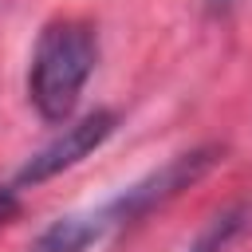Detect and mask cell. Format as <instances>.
<instances>
[{"instance_id":"cell-1","label":"cell","mask_w":252,"mask_h":252,"mask_svg":"<svg viewBox=\"0 0 252 252\" xmlns=\"http://www.w3.org/2000/svg\"><path fill=\"white\" fill-rule=\"evenodd\" d=\"M98 43L83 20H51L32 51L28 98L43 122H67L94 71Z\"/></svg>"},{"instance_id":"cell-2","label":"cell","mask_w":252,"mask_h":252,"mask_svg":"<svg viewBox=\"0 0 252 252\" xmlns=\"http://www.w3.org/2000/svg\"><path fill=\"white\" fill-rule=\"evenodd\" d=\"M220 158H224V150L209 142V146H197V150L177 154V158H169L165 165L150 169L146 177H138L134 185H126L118 197H110V201H102V205H94V209H91V217H94L98 232H102V236H110L114 228L134 224V220H142L146 213L161 209L165 201H173L177 193H185L189 185H197V181H201V177H205Z\"/></svg>"},{"instance_id":"cell-3","label":"cell","mask_w":252,"mask_h":252,"mask_svg":"<svg viewBox=\"0 0 252 252\" xmlns=\"http://www.w3.org/2000/svg\"><path fill=\"white\" fill-rule=\"evenodd\" d=\"M114 122H118V118H114L110 110H91V114H83L79 122H67L43 150H35V154L16 169L12 189L20 193V189H32V185H43V181H51L55 173L79 165L87 154H94V150L114 134Z\"/></svg>"},{"instance_id":"cell-4","label":"cell","mask_w":252,"mask_h":252,"mask_svg":"<svg viewBox=\"0 0 252 252\" xmlns=\"http://www.w3.org/2000/svg\"><path fill=\"white\" fill-rule=\"evenodd\" d=\"M102 240H106V236L98 232L91 209H83V213L55 217V220L28 244V252H87V248H94V244H102Z\"/></svg>"},{"instance_id":"cell-5","label":"cell","mask_w":252,"mask_h":252,"mask_svg":"<svg viewBox=\"0 0 252 252\" xmlns=\"http://www.w3.org/2000/svg\"><path fill=\"white\" fill-rule=\"evenodd\" d=\"M240 220H244V209H228V213H220V217L197 236V244H193L189 252H224V244L236 236Z\"/></svg>"},{"instance_id":"cell-6","label":"cell","mask_w":252,"mask_h":252,"mask_svg":"<svg viewBox=\"0 0 252 252\" xmlns=\"http://www.w3.org/2000/svg\"><path fill=\"white\" fill-rule=\"evenodd\" d=\"M213 4H224V0H213Z\"/></svg>"}]
</instances>
